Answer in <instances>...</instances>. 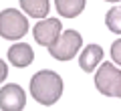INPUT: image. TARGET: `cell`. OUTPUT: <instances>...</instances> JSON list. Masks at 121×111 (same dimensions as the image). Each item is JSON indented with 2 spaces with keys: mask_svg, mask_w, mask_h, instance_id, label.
I'll use <instances>...</instances> for the list:
<instances>
[{
  "mask_svg": "<svg viewBox=\"0 0 121 111\" xmlns=\"http://www.w3.org/2000/svg\"><path fill=\"white\" fill-rule=\"evenodd\" d=\"M30 95L40 105H52L63 95V79L55 71H39L30 79Z\"/></svg>",
  "mask_w": 121,
  "mask_h": 111,
  "instance_id": "6da1fadb",
  "label": "cell"
},
{
  "mask_svg": "<svg viewBox=\"0 0 121 111\" xmlns=\"http://www.w3.org/2000/svg\"><path fill=\"white\" fill-rule=\"evenodd\" d=\"M28 32V20L16 8H4L0 12V36L8 40H18Z\"/></svg>",
  "mask_w": 121,
  "mask_h": 111,
  "instance_id": "7a4b0ae2",
  "label": "cell"
},
{
  "mask_svg": "<svg viewBox=\"0 0 121 111\" xmlns=\"http://www.w3.org/2000/svg\"><path fill=\"white\" fill-rule=\"evenodd\" d=\"M95 87L107 97L121 95V71L111 63H103L95 73Z\"/></svg>",
  "mask_w": 121,
  "mask_h": 111,
  "instance_id": "3957f363",
  "label": "cell"
},
{
  "mask_svg": "<svg viewBox=\"0 0 121 111\" xmlns=\"http://www.w3.org/2000/svg\"><path fill=\"white\" fill-rule=\"evenodd\" d=\"M83 47V39L77 30H65L59 34V39L55 40L52 47H48L51 57H55L56 61H71Z\"/></svg>",
  "mask_w": 121,
  "mask_h": 111,
  "instance_id": "277c9868",
  "label": "cell"
},
{
  "mask_svg": "<svg viewBox=\"0 0 121 111\" xmlns=\"http://www.w3.org/2000/svg\"><path fill=\"white\" fill-rule=\"evenodd\" d=\"M60 32H63V24H60V20H56V18H43V20H39L35 24V28H32L35 40L40 47H52Z\"/></svg>",
  "mask_w": 121,
  "mask_h": 111,
  "instance_id": "5b68a950",
  "label": "cell"
},
{
  "mask_svg": "<svg viewBox=\"0 0 121 111\" xmlns=\"http://www.w3.org/2000/svg\"><path fill=\"white\" fill-rule=\"evenodd\" d=\"M26 105V93L20 85L10 83L0 89V109L2 111H22Z\"/></svg>",
  "mask_w": 121,
  "mask_h": 111,
  "instance_id": "8992f818",
  "label": "cell"
},
{
  "mask_svg": "<svg viewBox=\"0 0 121 111\" xmlns=\"http://www.w3.org/2000/svg\"><path fill=\"white\" fill-rule=\"evenodd\" d=\"M32 59H35V53L30 49V44H26V43L12 44V47L8 49V61L18 69L28 67V65L32 63Z\"/></svg>",
  "mask_w": 121,
  "mask_h": 111,
  "instance_id": "52a82bcc",
  "label": "cell"
},
{
  "mask_svg": "<svg viewBox=\"0 0 121 111\" xmlns=\"http://www.w3.org/2000/svg\"><path fill=\"white\" fill-rule=\"evenodd\" d=\"M101 59H103V49L99 44H87L83 49V53L79 55V65L85 73H91L99 67Z\"/></svg>",
  "mask_w": 121,
  "mask_h": 111,
  "instance_id": "ba28073f",
  "label": "cell"
},
{
  "mask_svg": "<svg viewBox=\"0 0 121 111\" xmlns=\"http://www.w3.org/2000/svg\"><path fill=\"white\" fill-rule=\"evenodd\" d=\"M48 6H51L48 0H20V8L35 18H47Z\"/></svg>",
  "mask_w": 121,
  "mask_h": 111,
  "instance_id": "9c48e42d",
  "label": "cell"
},
{
  "mask_svg": "<svg viewBox=\"0 0 121 111\" xmlns=\"http://www.w3.org/2000/svg\"><path fill=\"white\" fill-rule=\"evenodd\" d=\"M55 6L59 10V14H63L67 18H75L83 12L85 0H55Z\"/></svg>",
  "mask_w": 121,
  "mask_h": 111,
  "instance_id": "30bf717a",
  "label": "cell"
},
{
  "mask_svg": "<svg viewBox=\"0 0 121 111\" xmlns=\"http://www.w3.org/2000/svg\"><path fill=\"white\" fill-rule=\"evenodd\" d=\"M119 12H121L119 6H115V8H111L109 14H107V26L113 30V32H117V34H119V30H121L119 28Z\"/></svg>",
  "mask_w": 121,
  "mask_h": 111,
  "instance_id": "8fae6325",
  "label": "cell"
},
{
  "mask_svg": "<svg viewBox=\"0 0 121 111\" xmlns=\"http://www.w3.org/2000/svg\"><path fill=\"white\" fill-rule=\"evenodd\" d=\"M8 77V67H6V63L2 59H0V83L4 81V79Z\"/></svg>",
  "mask_w": 121,
  "mask_h": 111,
  "instance_id": "7c38bea8",
  "label": "cell"
},
{
  "mask_svg": "<svg viewBox=\"0 0 121 111\" xmlns=\"http://www.w3.org/2000/svg\"><path fill=\"white\" fill-rule=\"evenodd\" d=\"M119 44H121V43L117 40V43L113 44V49H111V51H113L111 55H113V59H115V63H119Z\"/></svg>",
  "mask_w": 121,
  "mask_h": 111,
  "instance_id": "4fadbf2b",
  "label": "cell"
}]
</instances>
